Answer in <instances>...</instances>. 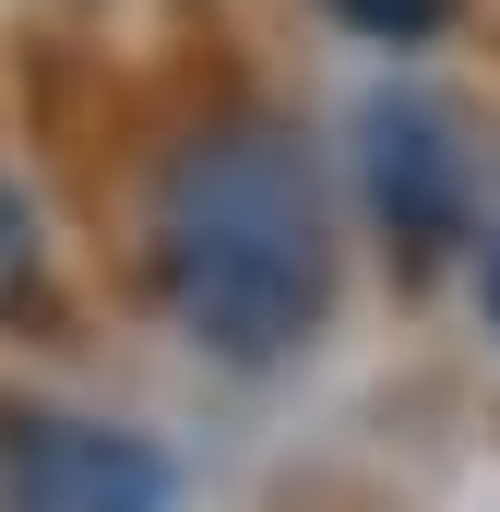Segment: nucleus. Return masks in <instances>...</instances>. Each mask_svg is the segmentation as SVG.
<instances>
[{
  "label": "nucleus",
  "instance_id": "obj_1",
  "mask_svg": "<svg viewBox=\"0 0 500 512\" xmlns=\"http://www.w3.org/2000/svg\"><path fill=\"white\" fill-rule=\"evenodd\" d=\"M143 262L167 322L227 358V370H274L334 322L346 286V227H334V179L286 120H215L155 167V215H143Z\"/></svg>",
  "mask_w": 500,
  "mask_h": 512
},
{
  "label": "nucleus",
  "instance_id": "obj_2",
  "mask_svg": "<svg viewBox=\"0 0 500 512\" xmlns=\"http://www.w3.org/2000/svg\"><path fill=\"white\" fill-rule=\"evenodd\" d=\"M167 501H179L167 453L108 417H60V405L0 417V512H167Z\"/></svg>",
  "mask_w": 500,
  "mask_h": 512
},
{
  "label": "nucleus",
  "instance_id": "obj_3",
  "mask_svg": "<svg viewBox=\"0 0 500 512\" xmlns=\"http://www.w3.org/2000/svg\"><path fill=\"white\" fill-rule=\"evenodd\" d=\"M358 167H370V215L405 251H441L465 227V131L429 96H370L358 108Z\"/></svg>",
  "mask_w": 500,
  "mask_h": 512
},
{
  "label": "nucleus",
  "instance_id": "obj_4",
  "mask_svg": "<svg viewBox=\"0 0 500 512\" xmlns=\"http://www.w3.org/2000/svg\"><path fill=\"white\" fill-rule=\"evenodd\" d=\"M48 310V227L24 203V179L0 167V322H36Z\"/></svg>",
  "mask_w": 500,
  "mask_h": 512
},
{
  "label": "nucleus",
  "instance_id": "obj_5",
  "mask_svg": "<svg viewBox=\"0 0 500 512\" xmlns=\"http://www.w3.org/2000/svg\"><path fill=\"white\" fill-rule=\"evenodd\" d=\"M346 36H370V48H417V36H441L453 24V0H322Z\"/></svg>",
  "mask_w": 500,
  "mask_h": 512
},
{
  "label": "nucleus",
  "instance_id": "obj_6",
  "mask_svg": "<svg viewBox=\"0 0 500 512\" xmlns=\"http://www.w3.org/2000/svg\"><path fill=\"white\" fill-rule=\"evenodd\" d=\"M489 322H500V251H489Z\"/></svg>",
  "mask_w": 500,
  "mask_h": 512
}]
</instances>
